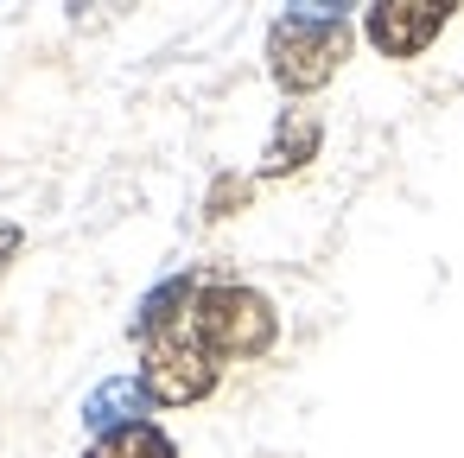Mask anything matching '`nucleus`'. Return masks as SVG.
I'll return each mask as SVG.
<instances>
[{
  "mask_svg": "<svg viewBox=\"0 0 464 458\" xmlns=\"http://www.w3.org/2000/svg\"><path fill=\"white\" fill-rule=\"evenodd\" d=\"M185 331L217 356V363H248V356H267L274 337H280V312L267 293L242 287V280H204L191 312H185Z\"/></svg>",
  "mask_w": 464,
  "mask_h": 458,
  "instance_id": "2",
  "label": "nucleus"
},
{
  "mask_svg": "<svg viewBox=\"0 0 464 458\" xmlns=\"http://www.w3.org/2000/svg\"><path fill=\"white\" fill-rule=\"evenodd\" d=\"M147 407H153V395L140 388V375H115V382H102V388H90V395H83V426L102 439V433L140 426V420H147Z\"/></svg>",
  "mask_w": 464,
  "mask_h": 458,
  "instance_id": "6",
  "label": "nucleus"
},
{
  "mask_svg": "<svg viewBox=\"0 0 464 458\" xmlns=\"http://www.w3.org/2000/svg\"><path fill=\"white\" fill-rule=\"evenodd\" d=\"M248 191H255L248 179H236V172H223V179L210 185V198H204V217H210V223H223V217H236V210L248 204Z\"/></svg>",
  "mask_w": 464,
  "mask_h": 458,
  "instance_id": "9",
  "label": "nucleus"
},
{
  "mask_svg": "<svg viewBox=\"0 0 464 458\" xmlns=\"http://www.w3.org/2000/svg\"><path fill=\"white\" fill-rule=\"evenodd\" d=\"M20 248H26V229H20V223H7V217H0V280H7V268L20 261Z\"/></svg>",
  "mask_w": 464,
  "mask_h": 458,
  "instance_id": "10",
  "label": "nucleus"
},
{
  "mask_svg": "<svg viewBox=\"0 0 464 458\" xmlns=\"http://www.w3.org/2000/svg\"><path fill=\"white\" fill-rule=\"evenodd\" d=\"M445 20H451L445 0H382V7H369L362 33L382 58H420L445 33Z\"/></svg>",
  "mask_w": 464,
  "mask_h": 458,
  "instance_id": "4",
  "label": "nucleus"
},
{
  "mask_svg": "<svg viewBox=\"0 0 464 458\" xmlns=\"http://www.w3.org/2000/svg\"><path fill=\"white\" fill-rule=\"evenodd\" d=\"M217 375H223V363H217V356H210L185 325H172V331L147 337L140 388L153 395V407H191V401H204V395L217 388Z\"/></svg>",
  "mask_w": 464,
  "mask_h": 458,
  "instance_id": "3",
  "label": "nucleus"
},
{
  "mask_svg": "<svg viewBox=\"0 0 464 458\" xmlns=\"http://www.w3.org/2000/svg\"><path fill=\"white\" fill-rule=\"evenodd\" d=\"M198 287H204L198 274H166V280H160V287H153V293H147V299L134 306V325H128V331H134V337L147 344V337H160V331L185 325V312H191Z\"/></svg>",
  "mask_w": 464,
  "mask_h": 458,
  "instance_id": "7",
  "label": "nucleus"
},
{
  "mask_svg": "<svg viewBox=\"0 0 464 458\" xmlns=\"http://www.w3.org/2000/svg\"><path fill=\"white\" fill-rule=\"evenodd\" d=\"M83 458H179V445L153 426V420H140V426H121V433H102Z\"/></svg>",
  "mask_w": 464,
  "mask_h": 458,
  "instance_id": "8",
  "label": "nucleus"
},
{
  "mask_svg": "<svg viewBox=\"0 0 464 458\" xmlns=\"http://www.w3.org/2000/svg\"><path fill=\"white\" fill-rule=\"evenodd\" d=\"M350 58V20L343 7H293L267 26V77L286 96L324 90Z\"/></svg>",
  "mask_w": 464,
  "mask_h": 458,
  "instance_id": "1",
  "label": "nucleus"
},
{
  "mask_svg": "<svg viewBox=\"0 0 464 458\" xmlns=\"http://www.w3.org/2000/svg\"><path fill=\"white\" fill-rule=\"evenodd\" d=\"M318 147H324V122H318V109H280V122H274V134H267V147H261V179H293V172H305L312 160H318Z\"/></svg>",
  "mask_w": 464,
  "mask_h": 458,
  "instance_id": "5",
  "label": "nucleus"
}]
</instances>
